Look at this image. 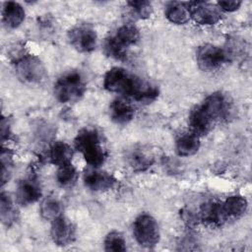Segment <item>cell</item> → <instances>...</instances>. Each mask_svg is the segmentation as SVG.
I'll return each instance as SVG.
<instances>
[{"label": "cell", "instance_id": "obj_27", "mask_svg": "<svg viewBox=\"0 0 252 252\" xmlns=\"http://www.w3.org/2000/svg\"><path fill=\"white\" fill-rule=\"evenodd\" d=\"M1 183L2 186L10 179L12 174V168H13V161H12V155L9 151L2 150L1 153Z\"/></svg>", "mask_w": 252, "mask_h": 252}, {"label": "cell", "instance_id": "obj_8", "mask_svg": "<svg viewBox=\"0 0 252 252\" xmlns=\"http://www.w3.org/2000/svg\"><path fill=\"white\" fill-rule=\"evenodd\" d=\"M190 18L197 24L212 26L219 23L221 19V10L215 4L204 1H193L186 3Z\"/></svg>", "mask_w": 252, "mask_h": 252}, {"label": "cell", "instance_id": "obj_5", "mask_svg": "<svg viewBox=\"0 0 252 252\" xmlns=\"http://www.w3.org/2000/svg\"><path fill=\"white\" fill-rule=\"evenodd\" d=\"M133 234L139 245L152 248L159 241V228L157 220L149 214L139 215L133 223Z\"/></svg>", "mask_w": 252, "mask_h": 252}, {"label": "cell", "instance_id": "obj_9", "mask_svg": "<svg viewBox=\"0 0 252 252\" xmlns=\"http://www.w3.org/2000/svg\"><path fill=\"white\" fill-rule=\"evenodd\" d=\"M198 106L214 125L219 120L225 118L229 108L228 101L221 93H213L209 94Z\"/></svg>", "mask_w": 252, "mask_h": 252}, {"label": "cell", "instance_id": "obj_29", "mask_svg": "<svg viewBox=\"0 0 252 252\" xmlns=\"http://www.w3.org/2000/svg\"><path fill=\"white\" fill-rule=\"evenodd\" d=\"M181 216H182V219L183 220L188 224V225H194L197 223V220H199V217L194 215L192 212L190 211H185V210H182V213H181Z\"/></svg>", "mask_w": 252, "mask_h": 252}, {"label": "cell", "instance_id": "obj_3", "mask_svg": "<svg viewBox=\"0 0 252 252\" xmlns=\"http://www.w3.org/2000/svg\"><path fill=\"white\" fill-rule=\"evenodd\" d=\"M86 90V83L82 75L79 72L70 71L57 79L53 87V94L58 101L69 103L80 100Z\"/></svg>", "mask_w": 252, "mask_h": 252}, {"label": "cell", "instance_id": "obj_17", "mask_svg": "<svg viewBox=\"0 0 252 252\" xmlns=\"http://www.w3.org/2000/svg\"><path fill=\"white\" fill-rule=\"evenodd\" d=\"M73 157V150L72 148L65 142L58 141L55 142L49 149L48 152V158L49 161L57 165L58 167L70 164Z\"/></svg>", "mask_w": 252, "mask_h": 252}, {"label": "cell", "instance_id": "obj_19", "mask_svg": "<svg viewBox=\"0 0 252 252\" xmlns=\"http://www.w3.org/2000/svg\"><path fill=\"white\" fill-rule=\"evenodd\" d=\"M164 15L170 23L176 25H184L190 20V14L186 3L181 2H168L165 5Z\"/></svg>", "mask_w": 252, "mask_h": 252}, {"label": "cell", "instance_id": "obj_28", "mask_svg": "<svg viewBox=\"0 0 252 252\" xmlns=\"http://www.w3.org/2000/svg\"><path fill=\"white\" fill-rule=\"evenodd\" d=\"M241 4H242V1H239V0H224V1H219L218 7L222 11L234 12L239 9Z\"/></svg>", "mask_w": 252, "mask_h": 252}, {"label": "cell", "instance_id": "obj_26", "mask_svg": "<svg viewBox=\"0 0 252 252\" xmlns=\"http://www.w3.org/2000/svg\"><path fill=\"white\" fill-rule=\"evenodd\" d=\"M133 13L140 19H148L152 15L153 6L150 1L147 0H135L127 2Z\"/></svg>", "mask_w": 252, "mask_h": 252}, {"label": "cell", "instance_id": "obj_12", "mask_svg": "<svg viewBox=\"0 0 252 252\" xmlns=\"http://www.w3.org/2000/svg\"><path fill=\"white\" fill-rule=\"evenodd\" d=\"M41 196V190L38 183L32 178H27L18 184L16 190V199L20 205L28 206L35 203Z\"/></svg>", "mask_w": 252, "mask_h": 252}, {"label": "cell", "instance_id": "obj_7", "mask_svg": "<svg viewBox=\"0 0 252 252\" xmlns=\"http://www.w3.org/2000/svg\"><path fill=\"white\" fill-rule=\"evenodd\" d=\"M70 44L81 53H89L95 49L97 44L96 32L89 25L75 26L67 33Z\"/></svg>", "mask_w": 252, "mask_h": 252}, {"label": "cell", "instance_id": "obj_4", "mask_svg": "<svg viewBox=\"0 0 252 252\" xmlns=\"http://www.w3.org/2000/svg\"><path fill=\"white\" fill-rule=\"evenodd\" d=\"M15 70L20 81L28 85H40L46 77V69L41 60L31 54L22 56L15 63Z\"/></svg>", "mask_w": 252, "mask_h": 252}, {"label": "cell", "instance_id": "obj_10", "mask_svg": "<svg viewBox=\"0 0 252 252\" xmlns=\"http://www.w3.org/2000/svg\"><path fill=\"white\" fill-rule=\"evenodd\" d=\"M50 236L56 245L67 246L76 238L75 225L69 219L60 215L51 220Z\"/></svg>", "mask_w": 252, "mask_h": 252}, {"label": "cell", "instance_id": "obj_2", "mask_svg": "<svg viewBox=\"0 0 252 252\" xmlns=\"http://www.w3.org/2000/svg\"><path fill=\"white\" fill-rule=\"evenodd\" d=\"M74 146L91 166L96 168L104 163L107 154L96 129L91 127L81 129L74 139Z\"/></svg>", "mask_w": 252, "mask_h": 252}, {"label": "cell", "instance_id": "obj_22", "mask_svg": "<svg viewBox=\"0 0 252 252\" xmlns=\"http://www.w3.org/2000/svg\"><path fill=\"white\" fill-rule=\"evenodd\" d=\"M0 217L3 224L10 226L13 224L18 217L17 209L10 194L2 192L0 196Z\"/></svg>", "mask_w": 252, "mask_h": 252}, {"label": "cell", "instance_id": "obj_23", "mask_svg": "<svg viewBox=\"0 0 252 252\" xmlns=\"http://www.w3.org/2000/svg\"><path fill=\"white\" fill-rule=\"evenodd\" d=\"M62 204L55 197H47L40 203L39 213L42 219L46 220H53L62 215Z\"/></svg>", "mask_w": 252, "mask_h": 252}, {"label": "cell", "instance_id": "obj_16", "mask_svg": "<svg viewBox=\"0 0 252 252\" xmlns=\"http://www.w3.org/2000/svg\"><path fill=\"white\" fill-rule=\"evenodd\" d=\"M25 10L21 4L15 1H8L4 3L2 18L3 23L9 29L18 28L25 20Z\"/></svg>", "mask_w": 252, "mask_h": 252}, {"label": "cell", "instance_id": "obj_14", "mask_svg": "<svg viewBox=\"0 0 252 252\" xmlns=\"http://www.w3.org/2000/svg\"><path fill=\"white\" fill-rule=\"evenodd\" d=\"M109 116L118 125H126L135 116L133 105L124 98H115L109 105Z\"/></svg>", "mask_w": 252, "mask_h": 252}, {"label": "cell", "instance_id": "obj_25", "mask_svg": "<svg viewBox=\"0 0 252 252\" xmlns=\"http://www.w3.org/2000/svg\"><path fill=\"white\" fill-rule=\"evenodd\" d=\"M104 250L108 252H124L126 251V240L124 236L116 230L110 231L103 241Z\"/></svg>", "mask_w": 252, "mask_h": 252}, {"label": "cell", "instance_id": "obj_11", "mask_svg": "<svg viewBox=\"0 0 252 252\" xmlns=\"http://www.w3.org/2000/svg\"><path fill=\"white\" fill-rule=\"evenodd\" d=\"M116 178L105 171H99L95 169L87 170L84 174L85 185L95 192H102L112 189L116 184Z\"/></svg>", "mask_w": 252, "mask_h": 252}, {"label": "cell", "instance_id": "obj_21", "mask_svg": "<svg viewBox=\"0 0 252 252\" xmlns=\"http://www.w3.org/2000/svg\"><path fill=\"white\" fill-rule=\"evenodd\" d=\"M127 160L129 165L136 171H144L152 166L155 161L154 156L147 150L138 148L132 150L128 157Z\"/></svg>", "mask_w": 252, "mask_h": 252}, {"label": "cell", "instance_id": "obj_6", "mask_svg": "<svg viewBox=\"0 0 252 252\" xmlns=\"http://www.w3.org/2000/svg\"><path fill=\"white\" fill-rule=\"evenodd\" d=\"M196 59L201 70L213 72L220 69L228 60V57L224 49L214 44L206 43L199 46Z\"/></svg>", "mask_w": 252, "mask_h": 252}, {"label": "cell", "instance_id": "obj_24", "mask_svg": "<svg viewBox=\"0 0 252 252\" xmlns=\"http://www.w3.org/2000/svg\"><path fill=\"white\" fill-rule=\"evenodd\" d=\"M78 171L70 163L63 166H60L56 173V181L63 188L73 187L78 180Z\"/></svg>", "mask_w": 252, "mask_h": 252}, {"label": "cell", "instance_id": "obj_20", "mask_svg": "<svg viewBox=\"0 0 252 252\" xmlns=\"http://www.w3.org/2000/svg\"><path fill=\"white\" fill-rule=\"evenodd\" d=\"M222 204L226 219H238L244 215L247 209V200L240 195L227 197Z\"/></svg>", "mask_w": 252, "mask_h": 252}, {"label": "cell", "instance_id": "obj_15", "mask_svg": "<svg viewBox=\"0 0 252 252\" xmlns=\"http://www.w3.org/2000/svg\"><path fill=\"white\" fill-rule=\"evenodd\" d=\"M110 37L118 47L126 51L129 46L134 45L139 41L140 32L135 26L127 24L118 28L116 32Z\"/></svg>", "mask_w": 252, "mask_h": 252}, {"label": "cell", "instance_id": "obj_1", "mask_svg": "<svg viewBox=\"0 0 252 252\" xmlns=\"http://www.w3.org/2000/svg\"><path fill=\"white\" fill-rule=\"evenodd\" d=\"M103 87L110 93L120 94L140 102H151L158 95L156 86L121 67H113L105 73Z\"/></svg>", "mask_w": 252, "mask_h": 252}, {"label": "cell", "instance_id": "obj_13", "mask_svg": "<svg viewBox=\"0 0 252 252\" xmlns=\"http://www.w3.org/2000/svg\"><path fill=\"white\" fill-rule=\"evenodd\" d=\"M199 220L211 226H220L227 219L224 215L222 204L216 201H210L202 205Z\"/></svg>", "mask_w": 252, "mask_h": 252}, {"label": "cell", "instance_id": "obj_18", "mask_svg": "<svg viewBox=\"0 0 252 252\" xmlns=\"http://www.w3.org/2000/svg\"><path fill=\"white\" fill-rule=\"evenodd\" d=\"M200 149L199 136L190 132L180 135L175 142V151L180 157H191Z\"/></svg>", "mask_w": 252, "mask_h": 252}]
</instances>
